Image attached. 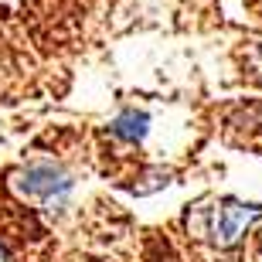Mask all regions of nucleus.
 I'll return each mask as SVG.
<instances>
[{
    "mask_svg": "<svg viewBox=\"0 0 262 262\" xmlns=\"http://www.w3.org/2000/svg\"><path fill=\"white\" fill-rule=\"evenodd\" d=\"M146 129H150V116H146V113H136V109H126V113H119V116L113 119V133H116L119 140H129V143L143 140Z\"/></svg>",
    "mask_w": 262,
    "mask_h": 262,
    "instance_id": "7ed1b4c3",
    "label": "nucleus"
},
{
    "mask_svg": "<svg viewBox=\"0 0 262 262\" xmlns=\"http://www.w3.org/2000/svg\"><path fill=\"white\" fill-rule=\"evenodd\" d=\"M0 262H7V249L4 245H0Z\"/></svg>",
    "mask_w": 262,
    "mask_h": 262,
    "instance_id": "20e7f679",
    "label": "nucleus"
},
{
    "mask_svg": "<svg viewBox=\"0 0 262 262\" xmlns=\"http://www.w3.org/2000/svg\"><path fill=\"white\" fill-rule=\"evenodd\" d=\"M17 187H20L28 198L55 201V198L68 194L72 181H68V174H65V170H58V167H51V164H34V167H28V170L20 174Z\"/></svg>",
    "mask_w": 262,
    "mask_h": 262,
    "instance_id": "f03ea898",
    "label": "nucleus"
},
{
    "mask_svg": "<svg viewBox=\"0 0 262 262\" xmlns=\"http://www.w3.org/2000/svg\"><path fill=\"white\" fill-rule=\"evenodd\" d=\"M255 218H262V204H245L238 201V198H225V201L214 204L211 211V242L218 245V249H228V245H235L238 238L245 235V228L255 222Z\"/></svg>",
    "mask_w": 262,
    "mask_h": 262,
    "instance_id": "f257e3e1",
    "label": "nucleus"
}]
</instances>
